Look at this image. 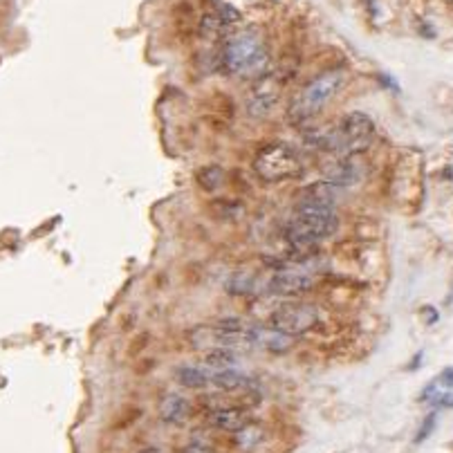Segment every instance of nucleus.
Returning <instances> with one entry per match:
<instances>
[{
    "label": "nucleus",
    "instance_id": "f257e3e1",
    "mask_svg": "<svg viewBox=\"0 0 453 453\" xmlns=\"http://www.w3.org/2000/svg\"><path fill=\"white\" fill-rule=\"evenodd\" d=\"M339 232V216L337 209L330 204L316 202H296L287 222V238L298 250L319 245L326 238Z\"/></svg>",
    "mask_w": 453,
    "mask_h": 453
},
{
    "label": "nucleus",
    "instance_id": "f03ea898",
    "mask_svg": "<svg viewBox=\"0 0 453 453\" xmlns=\"http://www.w3.org/2000/svg\"><path fill=\"white\" fill-rule=\"evenodd\" d=\"M220 63L229 74L236 76L261 74L269 63V49L258 32L245 30L225 38Z\"/></svg>",
    "mask_w": 453,
    "mask_h": 453
},
{
    "label": "nucleus",
    "instance_id": "7ed1b4c3",
    "mask_svg": "<svg viewBox=\"0 0 453 453\" xmlns=\"http://www.w3.org/2000/svg\"><path fill=\"white\" fill-rule=\"evenodd\" d=\"M344 81H346L344 70L321 72L319 76H314L312 81H307L303 88L296 92L292 104H289V110H287L289 122L294 126L310 124L312 119L326 108L328 101L337 97V92L341 90Z\"/></svg>",
    "mask_w": 453,
    "mask_h": 453
},
{
    "label": "nucleus",
    "instance_id": "20e7f679",
    "mask_svg": "<svg viewBox=\"0 0 453 453\" xmlns=\"http://www.w3.org/2000/svg\"><path fill=\"white\" fill-rule=\"evenodd\" d=\"M256 337H258V328L241 319H220L209 326H195L189 332L191 346L200 350L252 346L256 344Z\"/></svg>",
    "mask_w": 453,
    "mask_h": 453
},
{
    "label": "nucleus",
    "instance_id": "39448f33",
    "mask_svg": "<svg viewBox=\"0 0 453 453\" xmlns=\"http://www.w3.org/2000/svg\"><path fill=\"white\" fill-rule=\"evenodd\" d=\"M254 168L265 182H285L303 173V162L294 146L285 142H269L256 153Z\"/></svg>",
    "mask_w": 453,
    "mask_h": 453
},
{
    "label": "nucleus",
    "instance_id": "423d86ee",
    "mask_svg": "<svg viewBox=\"0 0 453 453\" xmlns=\"http://www.w3.org/2000/svg\"><path fill=\"white\" fill-rule=\"evenodd\" d=\"M321 316L319 310L310 303H301V301H289L276 307L274 314H272V328L283 332L287 337H301L307 335L312 328L319 326Z\"/></svg>",
    "mask_w": 453,
    "mask_h": 453
},
{
    "label": "nucleus",
    "instance_id": "0eeeda50",
    "mask_svg": "<svg viewBox=\"0 0 453 453\" xmlns=\"http://www.w3.org/2000/svg\"><path fill=\"white\" fill-rule=\"evenodd\" d=\"M357 157L359 155H332V159L323 164V179L335 186H353L362 182L364 164Z\"/></svg>",
    "mask_w": 453,
    "mask_h": 453
},
{
    "label": "nucleus",
    "instance_id": "6e6552de",
    "mask_svg": "<svg viewBox=\"0 0 453 453\" xmlns=\"http://www.w3.org/2000/svg\"><path fill=\"white\" fill-rule=\"evenodd\" d=\"M269 292L285 296V298H296L303 296L305 292H310L314 280L310 274L305 272H296V269H287V272H276L274 276L269 278Z\"/></svg>",
    "mask_w": 453,
    "mask_h": 453
},
{
    "label": "nucleus",
    "instance_id": "1a4fd4ad",
    "mask_svg": "<svg viewBox=\"0 0 453 453\" xmlns=\"http://www.w3.org/2000/svg\"><path fill=\"white\" fill-rule=\"evenodd\" d=\"M280 99V83L274 76H263V81L256 85L250 101H247V110L252 117H265L269 115Z\"/></svg>",
    "mask_w": 453,
    "mask_h": 453
},
{
    "label": "nucleus",
    "instance_id": "9d476101",
    "mask_svg": "<svg viewBox=\"0 0 453 453\" xmlns=\"http://www.w3.org/2000/svg\"><path fill=\"white\" fill-rule=\"evenodd\" d=\"M157 413H159V420L166 424H184L191 417V404H189V399L177 395V393H166V395L159 399Z\"/></svg>",
    "mask_w": 453,
    "mask_h": 453
},
{
    "label": "nucleus",
    "instance_id": "9b49d317",
    "mask_svg": "<svg viewBox=\"0 0 453 453\" xmlns=\"http://www.w3.org/2000/svg\"><path fill=\"white\" fill-rule=\"evenodd\" d=\"M209 422L211 426H216L218 431L238 433L250 424V413L241 406H220L216 411L209 413Z\"/></svg>",
    "mask_w": 453,
    "mask_h": 453
},
{
    "label": "nucleus",
    "instance_id": "f8f14e48",
    "mask_svg": "<svg viewBox=\"0 0 453 453\" xmlns=\"http://www.w3.org/2000/svg\"><path fill=\"white\" fill-rule=\"evenodd\" d=\"M211 384L216 388H222V390H236V388L250 386L252 379L247 377V375H243L241 371L222 368V371H213L211 373Z\"/></svg>",
    "mask_w": 453,
    "mask_h": 453
},
{
    "label": "nucleus",
    "instance_id": "ddd939ff",
    "mask_svg": "<svg viewBox=\"0 0 453 453\" xmlns=\"http://www.w3.org/2000/svg\"><path fill=\"white\" fill-rule=\"evenodd\" d=\"M175 379L184 388H207L211 384V373H204L195 366H179L175 371Z\"/></svg>",
    "mask_w": 453,
    "mask_h": 453
},
{
    "label": "nucleus",
    "instance_id": "4468645a",
    "mask_svg": "<svg viewBox=\"0 0 453 453\" xmlns=\"http://www.w3.org/2000/svg\"><path fill=\"white\" fill-rule=\"evenodd\" d=\"M202 362L211 371H222V368H234V364L238 359L232 353V348H211V350H204Z\"/></svg>",
    "mask_w": 453,
    "mask_h": 453
},
{
    "label": "nucleus",
    "instance_id": "2eb2a0df",
    "mask_svg": "<svg viewBox=\"0 0 453 453\" xmlns=\"http://www.w3.org/2000/svg\"><path fill=\"white\" fill-rule=\"evenodd\" d=\"M225 30H227V23L222 21L218 14H204V16H202V21H200V34H202V38L218 41Z\"/></svg>",
    "mask_w": 453,
    "mask_h": 453
},
{
    "label": "nucleus",
    "instance_id": "dca6fc26",
    "mask_svg": "<svg viewBox=\"0 0 453 453\" xmlns=\"http://www.w3.org/2000/svg\"><path fill=\"white\" fill-rule=\"evenodd\" d=\"M236 435H238V447L254 449L256 444L261 442V438H263V429H258V426H254V424L250 422V424L245 426V429H241Z\"/></svg>",
    "mask_w": 453,
    "mask_h": 453
},
{
    "label": "nucleus",
    "instance_id": "f3484780",
    "mask_svg": "<svg viewBox=\"0 0 453 453\" xmlns=\"http://www.w3.org/2000/svg\"><path fill=\"white\" fill-rule=\"evenodd\" d=\"M198 179H200V186H204L207 191H213L222 184V170L218 166H207L204 170H200Z\"/></svg>",
    "mask_w": 453,
    "mask_h": 453
},
{
    "label": "nucleus",
    "instance_id": "a211bd4d",
    "mask_svg": "<svg viewBox=\"0 0 453 453\" xmlns=\"http://www.w3.org/2000/svg\"><path fill=\"white\" fill-rule=\"evenodd\" d=\"M213 14H218L227 25H232L241 19V14H238L232 5H227L225 0H213Z\"/></svg>",
    "mask_w": 453,
    "mask_h": 453
},
{
    "label": "nucleus",
    "instance_id": "6ab92c4d",
    "mask_svg": "<svg viewBox=\"0 0 453 453\" xmlns=\"http://www.w3.org/2000/svg\"><path fill=\"white\" fill-rule=\"evenodd\" d=\"M433 426H435V413H431L429 417L424 420V424H422V429H420V433H417V438H415V442H424L429 435L433 433Z\"/></svg>",
    "mask_w": 453,
    "mask_h": 453
},
{
    "label": "nucleus",
    "instance_id": "aec40b11",
    "mask_svg": "<svg viewBox=\"0 0 453 453\" xmlns=\"http://www.w3.org/2000/svg\"><path fill=\"white\" fill-rule=\"evenodd\" d=\"M182 453H216V451H213L209 444H204V442H191L182 449Z\"/></svg>",
    "mask_w": 453,
    "mask_h": 453
},
{
    "label": "nucleus",
    "instance_id": "412c9836",
    "mask_svg": "<svg viewBox=\"0 0 453 453\" xmlns=\"http://www.w3.org/2000/svg\"><path fill=\"white\" fill-rule=\"evenodd\" d=\"M438 384H442V386H447V388H453V368H447V371H444V373L440 375Z\"/></svg>",
    "mask_w": 453,
    "mask_h": 453
},
{
    "label": "nucleus",
    "instance_id": "4be33fe9",
    "mask_svg": "<svg viewBox=\"0 0 453 453\" xmlns=\"http://www.w3.org/2000/svg\"><path fill=\"white\" fill-rule=\"evenodd\" d=\"M140 453H162L159 449H155V447H146L144 451H140Z\"/></svg>",
    "mask_w": 453,
    "mask_h": 453
}]
</instances>
